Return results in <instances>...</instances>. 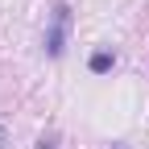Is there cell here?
<instances>
[{
  "label": "cell",
  "instance_id": "cell-2",
  "mask_svg": "<svg viewBox=\"0 0 149 149\" xmlns=\"http://www.w3.org/2000/svg\"><path fill=\"white\" fill-rule=\"evenodd\" d=\"M87 66H91V74H108L112 66H116V54H112V50H95L87 58Z\"/></svg>",
  "mask_w": 149,
  "mask_h": 149
},
{
  "label": "cell",
  "instance_id": "cell-3",
  "mask_svg": "<svg viewBox=\"0 0 149 149\" xmlns=\"http://www.w3.org/2000/svg\"><path fill=\"white\" fill-rule=\"evenodd\" d=\"M37 149H58V141H54V137H42V141H37Z\"/></svg>",
  "mask_w": 149,
  "mask_h": 149
},
{
  "label": "cell",
  "instance_id": "cell-1",
  "mask_svg": "<svg viewBox=\"0 0 149 149\" xmlns=\"http://www.w3.org/2000/svg\"><path fill=\"white\" fill-rule=\"evenodd\" d=\"M66 37H70V4H54L50 25H46V54L50 58L66 54Z\"/></svg>",
  "mask_w": 149,
  "mask_h": 149
},
{
  "label": "cell",
  "instance_id": "cell-4",
  "mask_svg": "<svg viewBox=\"0 0 149 149\" xmlns=\"http://www.w3.org/2000/svg\"><path fill=\"white\" fill-rule=\"evenodd\" d=\"M0 149H8V128L0 124Z\"/></svg>",
  "mask_w": 149,
  "mask_h": 149
}]
</instances>
